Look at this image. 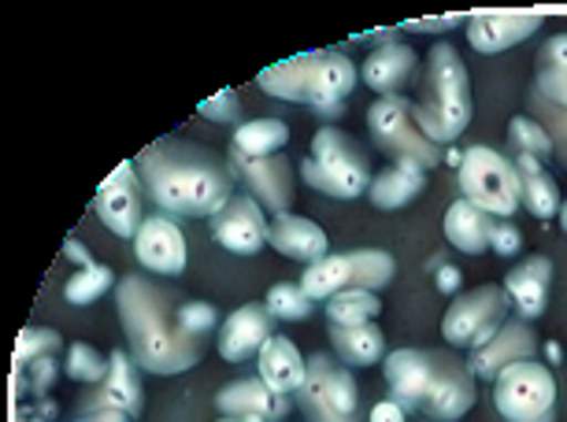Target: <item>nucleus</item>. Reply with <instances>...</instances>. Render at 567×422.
<instances>
[{
    "label": "nucleus",
    "instance_id": "5",
    "mask_svg": "<svg viewBox=\"0 0 567 422\" xmlns=\"http://www.w3.org/2000/svg\"><path fill=\"white\" fill-rule=\"evenodd\" d=\"M415 123L434 145H453L471 123V82L460 52L449 41H437L426 56L423 101L415 104Z\"/></svg>",
    "mask_w": 567,
    "mask_h": 422
},
{
    "label": "nucleus",
    "instance_id": "34",
    "mask_svg": "<svg viewBox=\"0 0 567 422\" xmlns=\"http://www.w3.org/2000/svg\"><path fill=\"white\" fill-rule=\"evenodd\" d=\"M109 371H112L109 356H101L85 341H74L68 349V360H63V374L74 378V382H85V385H101L104 378H109Z\"/></svg>",
    "mask_w": 567,
    "mask_h": 422
},
{
    "label": "nucleus",
    "instance_id": "43",
    "mask_svg": "<svg viewBox=\"0 0 567 422\" xmlns=\"http://www.w3.org/2000/svg\"><path fill=\"white\" fill-rule=\"evenodd\" d=\"M471 16H437V19H412V23H404V30H412V34H449L453 27H467Z\"/></svg>",
    "mask_w": 567,
    "mask_h": 422
},
{
    "label": "nucleus",
    "instance_id": "19",
    "mask_svg": "<svg viewBox=\"0 0 567 422\" xmlns=\"http://www.w3.org/2000/svg\"><path fill=\"white\" fill-rule=\"evenodd\" d=\"M219 415H252L264 422H282L290 415V397L275 393L264 378H241V382L223 385L216 393Z\"/></svg>",
    "mask_w": 567,
    "mask_h": 422
},
{
    "label": "nucleus",
    "instance_id": "39",
    "mask_svg": "<svg viewBox=\"0 0 567 422\" xmlns=\"http://www.w3.org/2000/svg\"><path fill=\"white\" fill-rule=\"evenodd\" d=\"M530 107H534V115H538L542 130L553 141V156L567 167V107H553L538 101V96H530Z\"/></svg>",
    "mask_w": 567,
    "mask_h": 422
},
{
    "label": "nucleus",
    "instance_id": "14",
    "mask_svg": "<svg viewBox=\"0 0 567 422\" xmlns=\"http://www.w3.org/2000/svg\"><path fill=\"white\" fill-rule=\"evenodd\" d=\"M112 371L104 378L101 385H93L90 393L79 400V415H90V411H123V415L137 419L142 415V404H145V393H142V367L131 352L115 349L112 356Z\"/></svg>",
    "mask_w": 567,
    "mask_h": 422
},
{
    "label": "nucleus",
    "instance_id": "32",
    "mask_svg": "<svg viewBox=\"0 0 567 422\" xmlns=\"http://www.w3.org/2000/svg\"><path fill=\"white\" fill-rule=\"evenodd\" d=\"M305 294L312 300H330L338 297L341 289H349V256H334L330 253L327 259H319L301 275Z\"/></svg>",
    "mask_w": 567,
    "mask_h": 422
},
{
    "label": "nucleus",
    "instance_id": "30",
    "mask_svg": "<svg viewBox=\"0 0 567 422\" xmlns=\"http://www.w3.org/2000/svg\"><path fill=\"white\" fill-rule=\"evenodd\" d=\"M349 256V289H363V294H379L398 278V264L382 248H357Z\"/></svg>",
    "mask_w": 567,
    "mask_h": 422
},
{
    "label": "nucleus",
    "instance_id": "13",
    "mask_svg": "<svg viewBox=\"0 0 567 422\" xmlns=\"http://www.w3.org/2000/svg\"><path fill=\"white\" fill-rule=\"evenodd\" d=\"M93 208H97L101 223L115 237H137L145 223V189L142 178H137V167L134 164L115 167L97 189V197H93Z\"/></svg>",
    "mask_w": 567,
    "mask_h": 422
},
{
    "label": "nucleus",
    "instance_id": "7",
    "mask_svg": "<svg viewBox=\"0 0 567 422\" xmlns=\"http://www.w3.org/2000/svg\"><path fill=\"white\" fill-rule=\"evenodd\" d=\"M368 130L374 148L386 153L393 167H409L426 175L445 159V148L434 145L415 123V104L409 96H379L368 112Z\"/></svg>",
    "mask_w": 567,
    "mask_h": 422
},
{
    "label": "nucleus",
    "instance_id": "50",
    "mask_svg": "<svg viewBox=\"0 0 567 422\" xmlns=\"http://www.w3.org/2000/svg\"><path fill=\"white\" fill-rule=\"evenodd\" d=\"M216 422H264V419H252V415H219Z\"/></svg>",
    "mask_w": 567,
    "mask_h": 422
},
{
    "label": "nucleus",
    "instance_id": "15",
    "mask_svg": "<svg viewBox=\"0 0 567 422\" xmlns=\"http://www.w3.org/2000/svg\"><path fill=\"white\" fill-rule=\"evenodd\" d=\"M538 360V333L527 319H508L497 330V338L471 352L467 371L475 374V382H497L501 371H508L512 363Z\"/></svg>",
    "mask_w": 567,
    "mask_h": 422
},
{
    "label": "nucleus",
    "instance_id": "49",
    "mask_svg": "<svg viewBox=\"0 0 567 422\" xmlns=\"http://www.w3.org/2000/svg\"><path fill=\"white\" fill-rule=\"evenodd\" d=\"M68 256L71 259H79L82 267H93V259H90V253H85V248L79 245V241H68Z\"/></svg>",
    "mask_w": 567,
    "mask_h": 422
},
{
    "label": "nucleus",
    "instance_id": "28",
    "mask_svg": "<svg viewBox=\"0 0 567 422\" xmlns=\"http://www.w3.org/2000/svg\"><path fill=\"white\" fill-rule=\"evenodd\" d=\"M426 189V182L420 171H409V167H386V171H379V175L371 178V189H368V197L374 208H382V212H398L404 208V204H412L420 193Z\"/></svg>",
    "mask_w": 567,
    "mask_h": 422
},
{
    "label": "nucleus",
    "instance_id": "45",
    "mask_svg": "<svg viewBox=\"0 0 567 422\" xmlns=\"http://www.w3.org/2000/svg\"><path fill=\"white\" fill-rule=\"evenodd\" d=\"M489 248H494L497 256H516L523 248V237H519V230L512 223H501L497 234H494V245H489Z\"/></svg>",
    "mask_w": 567,
    "mask_h": 422
},
{
    "label": "nucleus",
    "instance_id": "41",
    "mask_svg": "<svg viewBox=\"0 0 567 422\" xmlns=\"http://www.w3.org/2000/svg\"><path fill=\"white\" fill-rule=\"evenodd\" d=\"M530 96H538V101L553 107H567V71H553V68L538 71Z\"/></svg>",
    "mask_w": 567,
    "mask_h": 422
},
{
    "label": "nucleus",
    "instance_id": "1",
    "mask_svg": "<svg viewBox=\"0 0 567 422\" xmlns=\"http://www.w3.org/2000/svg\"><path fill=\"white\" fill-rule=\"evenodd\" d=\"M145 200L167 219H216L238 193L227 156L189 137H159L134 159Z\"/></svg>",
    "mask_w": 567,
    "mask_h": 422
},
{
    "label": "nucleus",
    "instance_id": "17",
    "mask_svg": "<svg viewBox=\"0 0 567 422\" xmlns=\"http://www.w3.org/2000/svg\"><path fill=\"white\" fill-rule=\"evenodd\" d=\"M212 237L234 256H256L267 245L264 208L249 197V193H234L227 208L212 219Z\"/></svg>",
    "mask_w": 567,
    "mask_h": 422
},
{
    "label": "nucleus",
    "instance_id": "48",
    "mask_svg": "<svg viewBox=\"0 0 567 422\" xmlns=\"http://www.w3.org/2000/svg\"><path fill=\"white\" fill-rule=\"evenodd\" d=\"M437 289H442V294H456V289H460V270L456 267H437Z\"/></svg>",
    "mask_w": 567,
    "mask_h": 422
},
{
    "label": "nucleus",
    "instance_id": "22",
    "mask_svg": "<svg viewBox=\"0 0 567 422\" xmlns=\"http://www.w3.org/2000/svg\"><path fill=\"white\" fill-rule=\"evenodd\" d=\"M415 68H420V56L409 45H382L374 49L360 68V79L371 85L374 93L382 96H401V90L415 79Z\"/></svg>",
    "mask_w": 567,
    "mask_h": 422
},
{
    "label": "nucleus",
    "instance_id": "20",
    "mask_svg": "<svg viewBox=\"0 0 567 422\" xmlns=\"http://www.w3.org/2000/svg\"><path fill=\"white\" fill-rule=\"evenodd\" d=\"M542 30V16H471L467 19V41L475 52L483 56H494V52H505L512 45H523L527 38H534Z\"/></svg>",
    "mask_w": 567,
    "mask_h": 422
},
{
    "label": "nucleus",
    "instance_id": "37",
    "mask_svg": "<svg viewBox=\"0 0 567 422\" xmlns=\"http://www.w3.org/2000/svg\"><path fill=\"white\" fill-rule=\"evenodd\" d=\"M508 134L512 141H516V148L523 156H538V159H549L553 156V141L549 134L542 130L538 119H530V115H516L508 123Z\"/></svg>",
    "mask_w": 567,
    "mask_h": 422
},
{
    "label": "nucleus",
    "instance_id": "47",
    "mask_svg": "<svg viewBox=\"0 0 567 422\" xmlns=\"http://www.w3.org/2000/svg\"><path fill=\"white\" fill-rule=\"evenodd\" d=\"M71 422H134L123 411H90V415H74Z\"/></svg>",
    "mask_w": 567,
    "mask_h": 422
},
{
    "label": "nucleus",
    "instance_id": "25",
    "mask_svg": "<svg viewBox=\"0 0 567 422\" xmlns=\"http://www.w3.org/2000/svg\"><path fill=\"white\" fill-rule=\"evenodd\" d=\"M256 371H260L256 378H264L275 393L290 397V393H301V385L308 378V360H301V352L293 349L290 338L275 333V338L260 349V356H256Z\"/></svg>",
    "mask_w": 567,
    "mask_h": 422
},
{
    "label": "nucleus",
    "instance_id": "21",
    "mask_svg": "<svg viewBox=\"0 0 567 422\" xmlns=\"http://www.w3.org/2000/svg\"><path fill=\"white\" fill-rule=\"evenodd\" d=\"M267 241H271L275 253H282L286 259H297V264H308V267L330 256L327 234L319 230L312 219H301V215H278V219L267 226Z\"/></svg>",
    "mask_w": 567,
    "mask_h": 422
},
{
    "label": "nucleus",
    "instance_id": "44",
    "mask_svg": "<svg viewBox=\"0 0 567 422\" xmlns=\"http://www.w3.org/2000/svg\"><path fill=\"white\" fill-rule=\"evenodd\" d=\"M553 68V71H567V34H556L545 41L542 56H538V71Z\"/></svg>",
    "mask_w": 567,
    "mask_h": 422
},
{
    "label": "nucleus",
    "instance_id": "27",
    "mask_svg": "<svg viewBox=\"0 0 567 422\" xmlns=\"http://www.w3.org/2000/svg\"><path fill=\"white\" fill-rule=\"evenodd\" d=\"M330 344H334V356L346 367H371L386 360V341H382V330L374 322H363V327H330Z\"/></svg>",
    "mask_w": 567,
    "mask_h": 422
},
{
    "label": "nucleus",
    "instance_id": "12",
    "mask_svg": "<svg viewBox=\"0 0 567 422\" xmlns=\"http://www.w3.org/2000/svg\"><path fill=\"white\" fill-rule=\"evenodd\" d=\"M227 164L234 171V182L241 186V193L260 204L271 215H290L297 200V178L293 164L286 156H264V159H245L241 153H227Z\"/></svg>",
    "mask_w": 567,
    "mask_h": 422
},
{
    "label": "nucleus",
    "instance_id": "24",
    "mask_svg": "<svg viewBox=\"0 0 567 422\" xmlns=\"http://www.w3.org/2000/svg\"><path fill=\"white\" fill-rule=\"evenodd\" d=\"M442 226L453 248H460V253H467V256H483L486 248L494 245L501 219H494V215H486L483 208H475V204H467L460 197L456 204H449Z\"/></svg>",
    "mask_w": 567,
    "mask_h": 422
},
{
    "label": "nucleus",
    "instance_id": "2",
    "mask_svg": "<svg viewBox=\"0 0 567 422\" xmlns=\"http://www.w3.org/2000/svg\"><path fill=\"white\" fill-rule=\"evenodd\" d=\"M120 322L131 356L148 374H182L205 360L208 341L182 330L178 311L186 297L153 275H123L115 289Z\"/></svg>",
    "mask_w": 567,
    "mask_h": 422
},
{
    "label": "nucleus",
    "instance_id": "9",
    "mask_svg": "<svg viewBox=\"0 0 567 422\" xmlns=\"http://www.w3.org/2000/svg\"><path fill=\"white\" fill-rule=\"evenodd\" d=\"M494 408L505 422H556V378L545 363L523 360L497 374Z\"/></svg>",
    "mask_w": 567,
    "mask_h": 422
},
{
    "label": "nucleus",
    "instance_id": "35",
    "mask_svg": "<svg viewBox=\"0 0 567 422\" xmlns=\"http://www.w3.org/2000/svg\"><path fill=\"white\" fill-rule=\"evenodd\" d=\"M264 305L275 319H286V322H301L316 311V300L305 294V286H293V281L271 286V294H267Z\"/></svg>",
    "mask_w": 567,
    "mask_h": 422
},
{
    "label": "nucleus",
    "instance_id": "4",
    "mask_svg": "<svg viewBox=\"0 0 567 422\" xmlns=\"http://www.w3.org/2000/svg\"><path fill=\"white\" fill-rule=\"evenodd\" d=\"M357 82H360L357 63L338 49L301 52V56L282 60L256 74V85L267 96H278V101H290V104H312V107L341 104L357 90Z\"/></svg>",
    "mask_w": 567,
    "mask_h": 422
},
{
    "label": "nucleus",
    "instance_id": "23",
    "mask_svg": "<svg viewBox=\"0 0 567 422\" xmlns=\"http://www.w3.org/2000/svg\"><path fill=\"white\" fill-rule=\"evenodd\" d=\"M549 286H553V259L549 256H530L508 275L505 294L512 300V308L519 311V319L530 322V319H538L545 311Z\"/></svg>",
    "mask_w": 567,
    "mask_h": 422
},
{
    "label": "nucleus",
    "instance_id": "11",
    "mask_svg": "<svg viewBox=\"0 0 567 422\" xmlns=\"http://www.w3.org/2000/svg\"><path fill=\"white\" fill-rule=\"evenodd\" d=\"M301 411L308 422H360V389L349 367L316 352L308 360V378L301 385Z\"/></svg>",
    "mask_w": 567,
    "mask_h": 422
},
{
    "label": "nucleus",
    "instance_id": "10",
    "mask_svg": "<svg viewBox=\"0 0 567 422\" xmlns=\"http://www.w3.org/2000/svg\"><path fill=\"white\" fill-rule=\"evenodd\" d=\"M512 300L505 286H478L471 294H460L442 316V338L453 349H483L497 338V330L512 319Z\"/></svg>",
    "mask_w": 567,
    "mask_h": 422
},
{
    "label": "nucleus",
    "instance_id": "40",
    "mask_svg": "<svg viewBox=\"0 0 567 422\" xmlns=\"http://www.w3.org/2000/svg\"><path fill=\"white\" fill-rule=\"evenodd\" d=\"M178 322H182V330H186V333L208 341L212 330H216V322H219V311H216V305H208V300H186L182 311H178Z\"/></svg>",
    "mask_w": 567,
    "mask_h": 422
},
{
    "label": "nucleus",
    "instance_id": "46",
    "mask_svg": "<svg viewBox=\"0 0 567 422\" xmlns=\"http://www.w3.org/2000/svg\"><path fill=\"white\" fill-rule=\"evenodd\" d=\"M371 422H409V411L398 400H382V404L371 408Z\"/></svg>",
    "mask_w": 567,
    "mask_h": 422
},
{
    "label": "nucleus",
    "instance_id": "52",
    "mask_svg": "<svg viewBox=\"0 0 567 422\" xmlns=\"http://www.w3.org/2000/svg\"><path fill=\"white\" fill-rule=\"evenodd\" d=\"M16 422H45L41 415H16Z\"/></svg>",
    "mask_w": 567,
    "mask_h": 422
},
{
    "label": "nucleus",
    "instance_id": "26",
    "mask_svg": "<svg viewBox=\"0 0 567 422\" xmlns=\"http://www.w3.org/2000/svg\"><path fill=\"white\" fill-rule=\"evenodd\" d=\"M516 171H519V193H523V208L538 219H549V215H560V189H556V178L542 167L538 156H516Z\"/></svg>",
    "mask_w": 567,
    "mask_h": 422
},
{
    "label": "nucleus",
    "instance_id": "42",
    "mask_svg": "<svg viewBox=\"0 0 567 422\" xmlns=\"http://www.w3.org/2000/svg\"><path fill=\"white\" fill-rule=\"evenodd\" d=\"M200 115L212 119V123H230L238 126L241 123V96L234 90H223L219 96H212V101L200 104Z\"/></svg>",
    "mask_w": 567,
    "mask_h": 422
},
{
    "label": "nucleus",
    "instance_id": "3",
    "mask_svg": "<svg viewBox=\"0 0 567 422\" xmlns=\"http://www.w3.org/2000/svg\"><path fill=\"white\" fill-rule=\"evenodd\" d=\"M393 400L426 422H456L475 408V374L445 349H398L382 360Z\"/></svg>",
    "mask_w": 567,
    "mask_h": 422
},
{
    "label": "nucleus",
    "instance_id": "8",
    "mask_svg": "<svg viewBox=\"0 0 567 422\" xmlns=\"http://www.w3.org/2000/svg\"><path fill=\"white\" fill-rule=\"evenodd\" d=\"M460 189H464V200L483 208L486 215L505 223L508 215H516L523 204L519 193V171L516 159L501 156L497 148L475 145L464 153V164H460Z\"/></svg>",
    "mask_w": 567,
    "mask_h": 422
},
{
    "label": "nucleus",
    "instance_id": "51",
    "mask_svg": "<svg viewBox=\"0 0 567 422\" xmlns=\"http://www.w3.org/2000/svg\"><path fill=\"white\" fill-rule=\"evenodd\" d=\"M560 230L567 234V200L560 204Z\"/></svg>",
    "mask_w": 567,
    "mask_h": 422
},
{
    "label": "nucleus",
    "instance_id": "29",
    "mask_svg": "<svg viewBox=\"0 0 567 422\" xmlns=\"http://www.w3.org/2000/svg\"><path fill=\"white\" fill-rule=\"evenodd\" d=\"M286 141H290V126H286L282 119H252V123H241L234 130L230 148L241 153L245 159H264V156H275Z\"/></svg>",
    "mask_w": 567,
    "mask_h": 422
},
{
    "label": "nucleus",
    "instance_id": "18",
    "mask_svg": "<svg viewBox=\"0 0 567 422\" xmlns=\"http://www.w3.org/2000/svg\"><path fill=\"white\" fill-rule=\"evenodd\" d=\"M275 338V316L267 305H241L219 330V356L230 363L256 360L260 349Z\"/></svg>",
    "mask_w": 567,
    "mask_h": 422
},
{
    "label": "nucleus",
    "instance_id": "31",
    "mask_svg": "<svg viewBox=\"0 0 567 422\" xmlns=\"http://www.w3.org/2000/svg\"><path fill=\"white\" fill-rule=\"evenodd\" d=\"M382 311V300L374 294H363V289H341L338 297L327 300V319L330 327H363V322H374Z\"/></svg>",
    "mask_w": 567,
    "mask_h": 422
},
{
    "label": "nucleus",
    "instance_id": "6",
    "mask_svg": "<svg viewBox=\"0 0 567 422\" xmlns=\"http://www.w3.org/2000/svg\"><path fill=\"white\" fill-rule=\"evenodd\" d=\"M301 178L334 200H357L371 189V156L341 126H323L312 137V156L301 164Z\"/></svg>",
    "mask_w": 567,
    "mask_h": 422
},
{
    "label": "nucleus",
    "instance_id": "33",
    "mask_svg": "<svg viewBox=\"0 0 567 422\" xmlns=\"http://www.w3.org/2000/svg\"><path fill=\"white\" fill-rule=\"evenodd\" d=\"M112 286H115L112 267L93 264V267H82L79 275H71V278H68V286H63V297H68V305L85 308V305H93L97 297L109 294Z\"/></svg>",
    "mask_w": 567,
    "mask_h": 422
},
{
    "label": "nucleus",
    "instance_id": "38",
    "mask_svg": "<svg viewBox=\"0 0 567 422\" xmlns=\"http://www.w3.org/2000/svg\"><path fill=\"white\" fill-rule=\"evenodd\" d=\"M60 352V333L56 330H41V327H27L19 333L16 344V367H27L34 360H45V356Z\"/></svg>",
    "mask_w": 567,
    "mask_h": 422
},
{
    "label": "nucleus",
    "instance_id": "36",
    "mask_svg": "<svg viewBox=\"0 0 567 422\" xmlns=\"http://www.w3.org/2000/svg\"><path fill=\"white\" fill-rule=\"evenodd\" d=\"M60 378V367L52 356H45V360H34L27 367H16L12 371V397H45L52 385H56Z\"/></svg>",
    "mask_w": 567,
    "mask_h": 422
},
{
    "label": "nucleus",
    "instance_id": "16",
    "mask_svg": "<svg viewBox=\"0 0 567 422\" xmlns=\"http://www.w3.org/2000/svg\"><path fill=\"white\" fill-rule=\"evenodd\" d=\"M134 256L148 275H164L175 278L186 270V237H182L178 223L167 219V215H148L142 223V230L134 237Z\"/></svg>",
    "mask_w": 567,
    "mask_h": 422
}]
</instances>
